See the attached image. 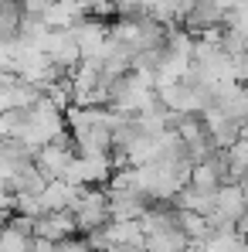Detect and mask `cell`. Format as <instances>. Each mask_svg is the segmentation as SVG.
Returning a JSON list of instances; mask_svg holds the SVG:
<instances>
[{"label":"cell","mask_w":248,"mask_h":252,"mask_svg":"<svg viewBox=\"0 0 248 252\" xmlns=\"http://www.w3.org/2000/svg\"><path fill=\"white\" fill-rule=\"evenodd\" d=\"M72 221H75V232H92V228H102L109 221V208H106V191L102 188H79V198L72 205Z\"/></svg>","instance_id":"cell-1"},{"label":"cell","mask_w":248,"mask_h":252,"mask_svg":"<svg viewBox=\"0 0 248 252\" xmlns=\"http://www.w3.org/2000/svg\"><path fill=\"white\" fill-rule=\"evenodd\" d=\"M51 252H92L85 239H61V242H51Z\"/></svg>","instance_id":"cell-9"},{"label":"cell","mask_w":248,"mask_h":252,"mask_svg":"<svg viewBox=\"0 0 248 252\" xmlns=\"http://www.w3.org/2000/svg\"><path fill=\"white\" fill-rule=\"evenodd\" d=\"M0 252H31V239L7 228V225H0Z\"/></svg>","instance_id":"cell-8"},{"label":"cell","mask_w":248,"mask_h":252,"mask_svg":"<svg viewBox=\"0 0 248 252\" xmlns=\"http://www.w3.org/2000/svg\"><path fill=\"white\" fill-rule=\"evenodd\" d=\"M75 198H79V188H72L65 181H48L41 188V194H38L44 211H72Z\"/></svg>","instance_id":"cell-6"},{"label":"cell","mask_w":248,"mask_h":252,"mask_svg":"<svg viewBox=\"0 0 248 252\" xmlns=\"http://www.w3.org/2000/svg\"><path fill=\"white\" fill-rule=\"evenodd\" d=\"M72 157H75V143H72L68 133H58L55 140H48V143H41L34 150V164H38V170H41L48 181L61 177L65 167L72 164Z\"/></svg>","instance_id":"cell-2"},{"label":"cell","mask_w":248,"mask_h":252,"mask_svg":"<svg viewBox=\"0 0 248 252\" xmlns=\"http://www.w3.org/2000/svg\"><path fill=\"white\" fill-rule=\"evenodd\" d=\"M211 215L242 225V218H245V191H242V184H235V181L221 184L214 191V198H211Z\"/></svg>","instance_id":"cell-3"},{"label":"cell","mask_w":248,"mask_h":252,"mask_svg":"<svg viewBox=\"0 0 248 252\" xmlns=\"http://www.w3.org/2000/svg\"><path fill=\"white\" fill-rule=\"evenodd\" d=\"M34 150H38V147H31V143H24V140H17V136L0 140V170L10 177V174H17L21 167L34 164Z\"/></svg>","instance_id":"cell-5"},{"label":"cell","mask_w":248,"mask_h":252,"mask_svg":"<svg viewBox=\"0 0 248 252\" xmlns=\"http://www.w3.org/2000/svg\"><path fill=\"white\" fill-rule=\"evenodd\" d=\"M44 184H48V177L38 170V164H28V167H21L17 174L7 177V191L10 194H41Z\"/></svg>","instance_id":"cell-7"},{"label":"cell","mask_w":248,"mask_h":252,"mask_svg":"<svg viewBox=\"0 0 248 252\" xmlns=\"http://www.w3.org/2000/svg\"><path fill=\"white\" fill-rule=\"evenodd\" d=\"M79 235L75 232V221L68 211H44L41 218H34V239L44 242H61V239H72Z\"/></svg>","instance_id":"cell-4"}]
</instances>
